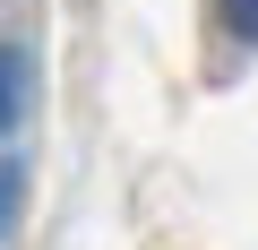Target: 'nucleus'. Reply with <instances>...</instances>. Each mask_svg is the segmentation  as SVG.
Returning a JSON list of instances; mask_svg holds the SVG:
<instances>
[{
	"label": "nucleus",
	"instance_id": "f257e3e1",
	"mask_svg": "<svg viewBox=\"0 0 258 250\" xmlns=\"http://www.w3.org/2000/svg\"><path fill=\"white\" fill-rule=\"evenodd\" d=\"M18 112H26V52L0 43V130H18Z\"/></svg>",
	"mask_w": 258,
	"mask_h": 250
},
{
	"label": "nucleus",
	"instance_id": "f03ea898",
	"mask_svg": "<svg viewBox=\"0 0 258 250\" xmlns=\"http://www.w3.org/2000/svg\"><path fill=\"white\" fill-rule=\"evenodd\" d=\"M215 9H224V35L241 52H258V0H215Z\"/></svg>",
	"mask_w": 258,
	"mask_h": 250
},
{
	"label": "nucleus",
	"instance_id": "7ed1b4c3",
	"mask_svg": "<svg viewBox=\"0 0 258 250\" xmlns=\"http://www.w3.org/2000/svg\"><path fill=\"white\" fill-rule=\"evenodd\" d=\"M18 190H26L18 173H0V241H9V224H18Z\"/></svg>",
	"mask_w": 258,
	"mask_h": 250
}]
</instances>
